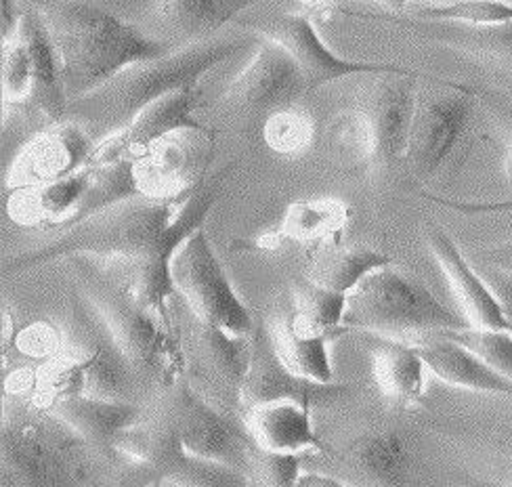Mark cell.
Masks as SVG:
<instances>
[{
  "mask_svg": "<svg viewBox=\"0 0 512 487\" xmlns=\"http://www.w3.org/2000/svg\"><path fill=\"white\" fill-rule=\"evenodd\" d=\"M233 168L236 164H227L194 192L175 200L135 196L116 202L87 221L59 231V238L49 246L9 261L5 271H24L55 259L93 257L108 263L139 303L164 324L175 326L168 311L170 299L177 294L170 263L177 248L204 225Z\"/></svg>",
  "mask_w": 512,
  "mask_h": 487,
  "instance_id": "cell-1",
  "label": "cell"
},
{
  "mask_svg": "<svg viewBox=\"0 0 512 487\" xmlns=\"http://www.w3.org/2000/svg\"><path fill=\"white\" fill-rule=\"evenodd\" d=\"M38 13L57 51L70 103L122 70L170 53L158 38L80 0H47Z\"/></svg>",
  "mask_w": 512,
  "mask_h": 487,
  "instance_id": "cell-2",
  "label": "cell"
},
{
  "mask_svg": "<svg viewBox=\"0 0 512 487\" xmlns=\"http://www.w3.org/2000/svg\"><path fill=\"white\" fill-rule=\"evenodd\" d=\"M259 36L212 38L200 45L170 51L131 66L103 87L70 103L68 120L80 122L99 141L133 122L147 105L183 89H198L200 80L219 63L244 51Z\"/></svg>",
  "mask_w": 512,
  "mask_h": 487,
  "instance_id": "cell-3",
  "label": "cell"
},
{
  "mask_svg": "<svg viewBox=\"0 0 512 487\" xmlns=\"http://www.w3.org/2000/svg\"><path fill=\"white\" fill-rule=\"evenodd\" d=\"M74 261L84 294L108 322L141 378L158 380L166 389L173 387L185 376V353L177 326L164 324L154 311L139 303L105 261L93 257H74Z\"/></svg>",
  "mask_w": 512,
  "mask_h": 487,
  "instance_id": "cell-4",
  "label": "cell"
},
{
  "mask_svg": "<svg viewBox=\"0 0 512 487\" xmlns=\"http://www.w3.org/2000/svg\"><path fill=\"white\" fill-rule=\"evenodd\" d=\"M345 328L418 341L437 330L471 326L466 317L445 307L420 280L393 265L382 267L349 292Z\"/></svg>",
  "mask_w": 512,
  "mask_h": 487,
  "instance_id": "cell-5",
  "label": "cell"
},
{
  "mask_svg": "<svg viewBox=\"0 0 512 487\" xmlns=\"http://www.w3.org/2000/svg\"><path fill=\"white\" fill-rule=\"evenodd\" d=\"M36 406V404H34ZM84 439L51 410L5 412L0 439V481L11 487L68 485L80 479Z\"/></svg>",
  "mask_w": 512,
  "mask_h": 487,
  "instance_id": "cell-6",
  "label": "cell"
},
{
  "mask_svg": "<svg viewBox=\"0 0 512 487\" xmlns=\"http://www.w3.org/2000/svg\"><path fill=\"white\" fill-rule=\"evenodd\" d=\"M477 93L462 82L429 78L418 82L416 108L403 162L416 181H431L458 152L471 129Z\"/></svg>",
  "mask_w": 512,
  "mask_h": 487,
  "instance_id": "cell-7",
  "label": "cell"
},
{
  "mask_svg": "<svg viewBox=\"0 0 512 487\" xmlns=\"http://www.w3.org/2000/svg\"><path fill=\"white\" fill-rule=\"evenodd\" d=\"M170 275L196 320L236 336L254 334L252 313L229 282L202 227L177 248Z\"/></svg>",
  "mask_w": 512,
  "mask_h": 487,
  "instance_id": "cell-8",
  "label": "cell"
},
{
  "mask_svg": "<svg viewBox=\"0 0 512 487\" xmlns=\"http://www.w3.org/2000/svg\"><path fill=\"white\" fill-rule=\"evenodd\" d=\"M59 351L68 353L84 366L87 372L84 395L135 401L137 385L143 378L84 292L70 296L68 328L61 334Z\"/></svg>",
  "mask_w": 512,
  "mask_h": 487,
  "instance_id": "cell-9",
  "label": "cell"
},
{
  "mask_svg": "<svg viewBox=\"0 0 512 487\" xmlns=\"http://www.w3.org/2000/svg\"><path fill=\"white\" fill-rule=\"evenodd\" d=\"M183 343L189 385L212 406L242 414V389L252 362L254 334L236 336L191 315Z\"/></svg>",
  "mask_w": 512,
  "mask_h": 487,
  "instance_id": "cell-10",
  "label": "cell"
},
{
  "mask_svg": "<svg viewBox=\"0 0 512 487\" xmlns=\"http://www.w3.org/2000/svg\"><path fill=\"white\" fill-rule=\"evenodd\" d=\"M181 380V378H179ZM170 389L166 401H162L164 414L173 422L187 454L208 460H217L227 467L240 469L248 475L254 439L246 431L242 418H233L212 406L183 376V383Z\"/></svg>",
  "mask_w": 512,
  "mask_h": 487,
  "instance_id": "cell-11",
  "label": "cell"
},
{
  "mask_svg": "<svg viewBox=\"0 0 512 487\" xmlns=\"http://www.w3.org/2000/svg\"><path fill=\"white\" fill-rule=\"evenodd\" d=\"M309 93L305 76L292 55L273 40L259 38L248 66L229 82L221 95V108L248 124L271 118L292 108Z\"/></svg>",
  "mask_w": 512,
  "mask_h": 487,
  "instance_id": "cell-12",
  "label": "cell"
},
{
  "mask_svg": "<svg viewBox=\"0 0 512 487\" xmlns=\"http://www.w3.org/2000/svg\"><path fill=\"white\" fill-rule=\"evenodd\" d=\"M215 147V135L204 126H189L162 137L143 156L133 160L139 196L175 200L191 194L206 181Z\"/></svg>",
  "mask_w": 512,
  "mask_h": 487,
  "instance_id": "cell-13",
  "label": "cell"
},
{
  "mask_svg": "<svg viewBox=\"0 0 512 487\" xmlns=\"http://www.w3.org/2000/svg\"><path fill=\"white\" fill-rule=\"evenodd\" d=\"M240 26L246 28L248 34L273 40L284 47L301 68L309 91L340 78L395 72L403 68L395 66V63L353 61L336 55L319 36L313 21L301 13H275L240 19Z\"/></svg>",
  "mask_w": 512,
  "mask_h": 487,
  "instance_id": "cell-14",
  "label": "cell"
},
{
  "mask_svg": "<svg viewBox=\"0 0 512 487\" xmlns=\"http://www.w3.org/2000/svg\"><path fill=\"white\" fill-rule=\"evenodd\" d=\"M420 74L410 68L370 74L357 110L366 116L374 137V166L403 158L416 108Z\"/></svg>",
  "mask_w": 512,
  "mask_h": 487,
  "instance_id": "cell-15",
  "label": "cell"
},
{
  "mask_svg": "<svg viewBox=\"0 0 512 487\" xmlns=\"http://www.w3.org/2000/svg\"><path fill=\"white\" fill-rule=\"evenodd\" d=\"M93 147V137L76 120L49 126L15 156L7 171V192L53 183L80 171L89 164Z\"/></svg>",
  "mask_w": 512,
  "mask_h": 487,
  "instance_id": "cell-16",
  "label": "cell"
},
{
  "mask_svg": "<svg viewBox=\"0 0 512 487\" xmlns=\"http://www.w3.org/2000/svg\"><path fill=\"white\" fill-rule=\"evenodd\" d=\"M196 105L198 89L175 91L154 101L133 122H128L110 137L97 141L89 164L103 166L118 160H135L162 137L189 129V126H202L194 114Z\"/></svg>",
  "mask_w": 512,
  "mask_h": 487,
  "instance_id": "cell-17",
  "label": "cell"
},
{
  "mask_svg": "<svg viewBox=\"0 0 512 487\" xmlns=\"http://www.w3.org/2000/svg\"><path fill=\"white\" fill-rule=\"evenodd\" d=\"M349 391V385H326L296 376L277 357L269 330L265 326L254 330L252 362L242 389V412L250 406L280 399L298 401V404H305L309 408L326 406L334 404L340 397H345Z\"/></svg>",
  "mask_w": 512,
  "mask_h": 487,
  "instance_id": "cell-18",
  "label": "cell"
},
{
  "mask_svg": "<svg viewBox=\"0 0 512 487\" xmlns=\"http://www.w3.org/2000/svg\"><path fill=\"white\" fill-rule=\"evenodd\" d=\"M426 242L450 282L466 322L475 328L508 330L496 292L487 284L483 273L468 263L450 234L439 225H426Z\"/></svg>",
  "mask_w": 512,
  "mask_h": 487,
  "instance_id": "cell-19",
  "label": "cell"
},
{
  "mask_svg": "<svg viewBox=\"0 0 512 487\" xmlns=\"http://www.w3.org/2000/svg\"><path fill=\"white\" fill-rule=\"evenodd\" d=\"M17 36L26 42L32 66V93L24 112L40 116L47 129L66 122L70 116V99L63 84L57 51L38 9L26 11Z\"/></svg>",
  "mask_w": 512,
  "mask_h": 487,
  "instance_id": "cell-20",
  "label": "cell"
},
{
  "mask_svg": "<svg viewBox=\"0 0 512 487\" xmlns=\"http://www.w3.org/2000/svg\"><path fill=\"white\" fill-rule=\"evenodd\" d=\"M263 0H158V40L179 51L212 40Z\"/></svg>",
  "mask_w": 512,
  "mask_h": 487,
  "instance_id": "cell-21",
  "label": "cell"
},
{
  "mask_svg": "<svg viewBox=\"0 0 512 487\" xmlns=\"http://www.w3.org/2000/svg\"><path fill=\"white\" fill-rule=\"evenodd\" d=\"M242 422L254 443L263 450L288 454H328L317 437L311 408L298 401H265L242 412Z\"/></svg>",
  "mask_w": 512,
  "mask_h": 487,
  "instance_id": "cell-22",
  "label": "cell"
},
{
  "mask_svg": "<svg viewBox=\"0 0 512 487\" xmlns=\"http://www.w3.org/2000/svg\"><path fill=\"white\" fill-rule=\"evenodd\" d=\"M382 19L397 24L399 28L412 30L429 38L441 47L454 49L471 57L483 66L500 70H512V21L492 26L456 24V21H433V19H405L397 15H382Z\"/></svg>",
  "mask_w": 512,
  "mask_h": 487,
  "instance_id": "cell-23",
  "label": "cell"
},
{
  "mask_svg": "<svg viewBox=\"0 0 512 487\" xmlns=\"http://www.w3.org/2000/svg\"><path fill=\"white\" fill-rule=\"evenodd\" d=\"M93 173L95 166L87 164L59 181L17 189L7 196V213L19 225L63 231L72 223Z\"/></svg>",
  "mask_w": 512,
  "mask_h": 487,
  "instance_id": "cell-24",
  "label": "cell"
},
{
  "mask_svg": "<svg viewBox=\"0 0 512 487\" xmlns=\"http://www.w3.org/2000/svg\"><path fill=\"white\" fill-rule=\"evenodd\" d=\"M414 345L424 359L426 370L433 372L445 385L512 397V380L489 368L477 353L441 330L420 336Z\"/></svg>",
  "mask_w": 512,
  "mask_h": 487,
  "instance_id": "cell-25",
  "label": "cell"
},
{
  "mask_svg": "<svg viewBox=\"0 0 512 487\" xmlns=\"http://www.w3.org/2000/svg\"><path fill=\"white\" fill-rule=\"evenodd\" d=\"M47 410L68 422L84 443L101 452H116L120 435L135 427L145 412L137 401L103 399L93 395L61 397Z\"/></svg>",
  "mask_w": 512,
  "mask_h": 487,
  "instance_id": "cell-26",
  "label": "cell"
},
{
  "mask_svg": "<svg viewBox=\"0 0 512 487\" xmlns=\"http://www.w3.org/2000/svg\"><path fill=\"white\" fill-rule=\"evenodd\" d=\"M372 357V372L382 395L399 408H412L424 399L426 364L416 345L403 338L364 332Z\"/></svg>",
  "mask_w": 512,
  "mask_h": 487,
  "instance_id": "cell-27",
  "label": "cell"
},
{
  "mask_svg": "<svg viewBox=\"0 0 512 487\" xmlns=\"http://www.w3.org/2000/svg\"><path fill=\"white\" fill-rule=\"evenodd\" d=\"M347 485H401L408 481L410 452L401 433L370 431L355 437L340 454Z\"/></svg>",
  "mask_w": 512,
  "mask_h": 487,
  "instance_id": "cell-28",
  "label": "cell"
},
{
  "mask_svg": "<svg viewBox=\"0 0 512 487\" xmlns=\"http://www.w3.org/2000/svg\"><path fill=\"white\" fill-rule=\"evenodd\" d=\"M351 217V208L343 200H305L288 206L286 215L275 231L267 234L273 240L269 248L282 242L305 244L309 254L324 246L343 244V234Z\"/></svg>",
  "mask_w": 512,
  "mask_h": 487,
  "instance_id": "cell-29",
  "label": "cell"
},
{
  "mask_svg": "<svg viewBox=\"0 0 512 487\" xmlns=\"http://www.w3.org/2000/svg\"><path fill=\"white\" fill-rule=\"evenodd\" d=\"M311 265L307 278L319 286L349 294L370 273L393 265L389 254L372 248H345L343 244H332L309 254Z\"/></svg>",
  "mask_w": 512,
  "mask_h": 487,
  "instance_id": "cell-30",
  "label": "cell"
},
{
  "mask_svg": "<svg viewBox=\"0 0 512 487\" xmlns=\"http://www.w3.org/2000/svg\"><path fill=\"white\" fill-rule=\"evenodd\" d=\"M277 357L296 376H303L315 383H334V370L330 362L328 345L338 336L332 334H303L292 324V317L275 322L269 330Z\"/></svg>",
  "mask_w": 512,
  "mask_h": 487,
  "instance_id": "cell-31",
  "label": "cell"
},
{
  "mask_svg": "<svg viewBox=\"0 0 512 487\" xmlns=\"http://www.w3.org/2000/svg\"><path fill=\"white\" fill-rule=\"evenodd\" d=\"M347 299L349 294L319 286L303 275L292 286V324L303 334L345 336L351 332L343 324Z\"/></svg>",
  "mask_w": 512,
  "mask_h": 487,
  "instance_id": "cell-32",
  "label": "cell"
},
{
  "mask_svg": "<svg viewBox=\"0 0 512 487\" xmlns=\"http://www.w3.org/2000/svg\"><path fill=\"white\" fill-rule=\"evenodd\" d=\"M332 154L349 166H374V137L366 116L357 108L340 114L328 129Z\"/></svg>",
  "mask_w": 512,
  "mask_h": 487,
  "instance_id": "cell-33",
  "label": "cell"
},
{
  "mask_svg": "<svg viewBox=\"0 0 512 487\" xmlns=\"http://www.w3.org/2000/svg\"><path fill=\"white\" fill-rule=\"evenodd\" d=\"M263 137L273 152L282 156H301L315 139V122L309 114L292 105L265 120Z\"/></svg>",
  "mask_w": 512,
  "mask_h": 487,
  "instance_id": "cell-34",
  "label": "cell"
},
{
  "mask_svg": "<svg viewBox=\"0 0 512 487\" xmlns=\"http://www.w3.org/2000/svg\"><path fill=\"white\" fill-rule=\"evenodd\" d=\"M454 341L477 353L483 362L504 378L512 380V332L498 328L464 326L454 330H441Z\"/></svg>",
  "mask_w": 512,
  "mask_h": 487,
  "instance_id": "cell-35",
  "label": "cell"
},
{
  "mask_svg": "<svg viewBox=\"0 0 512 487\" xmlns=\"http://www.w3.org/2000/svg\"><path fill=\"white\" fill-rule=\"evenodd\" d=\"M420 19L456 21V24L492 26L512 21V3L508 0H456V3H437L422 7Z\"/></svg>",
  "mask_w": 512,
  "mask_h": 487,
  "instance_id": "cell-36",
  "label": "cell"
},
{
  "mask_svg": "<svg viewBox=\"0 0 512 487\" xmlns=\"http://www.w3.org/2000/svg\"><path fill=\"white\" fill-rule=\"evenodd\" d=\"M32 93V66L26 42L19 36L3 45V101L5 110H24Z\"/></svg>",
  "mask_w": 512,
  "mask_h": 487,
  "instance_id": "cell-37",
  "label": "cell"
},
{
  "mask_svg": "<svg viewBox=\"0 0 512 487\" xmlns=\"http://www.w3.org/2000/svg\"><path fill=\"white\" fill-rule=\"evenodd\" d=\"M303 456L305 454H288V452H271L254 446L250 456L248 477L250 483L259 485H296L303 473Z\"/></svg>",
  "mask_w": 512,
  "mask_h": 487,
  "instance_id": "cell-38",
  "label": "cell"
},
{
  "mask_svg": "<svg viewBox=\"0 0 512 487\" xmlns=\"http://www.w3.org/2000/svg\"><path fill=\"white\" fill-rule=\"evenodd\" d=\"M424 200L437 202L441 206H447L452 210L464 215H479V213H512V200H500V202H468V200H454V198H443L435 194H420Z\"/></svg>",
  "mask_w": 512,
  "mask_h": 487,
  "instance_id": "cell-39",
  "label": "cell"
},
{
  "mask_svg": "<svg viewBox=\"0 0 512 487\" xmlns=\"http://www.w3.org/2000/svg\"><path fill=\"white\" fill-rule=\"evenodd\" d=\"M483 278L487 280V284L492 286V290L496 292L498 301L502 305L504 317H506V326L512 332V273H506L502 269L496 267H487L481 269Z\"/></svg>",
  "mask_w": 512,
  "mask_h": 487,
  "instance_id": "cell-40",
  "label": "cell"
},
{
  "mask_svg": "<svg viewBox=\"0 0 512 487\" xmlns=\"http://www.w3.org/2000/svg\"><path fill=\"white\" fill-rule=\"evenodd\" d=\"M0 13H3V21H0V32H3V45L13 40L21 28L26 11H21L17 0H0Z\"/></svg>",
  "mask_w": 512,
  "mask_h": 487,
  "instance_id": "cell-41",
  "label": "cell"
},
{
  "mask_svg": "<svg viewBox=\"0 0 512 487\" xmlns=\"http://www.w3.org/2000/svg\"><path fill=\"white\" fill-rule=\"evenodd\" d=\"M485 265L512 273V238L485 252Z\"/></svg>",
  "mask_w": 512,
  "mask_h": 487,
  "instance_id": "cell-42",
  "label": "cell"
},
{
  "mask_svg": "<svg viewBox=\"0 0 512 487\" xmlns=\"http://www.w3.org/2000/svg\"><path fill=\"white\" fill-rule=\"evenodd\" d=\"M296 485H307V487H340L347 485L343 477L336 475H326V473H317V471H303L301 477H298Z\"/></svg>",
  "mask_w": 512,
  "mask_h": 487,
  "instance_id": "cell-43",
  "label": "cell"
},
{
  "mask_svg": "<svg viewBox=\"0 0 512 487\" xmlns=\"http://www.w3.org/2000/svg\"><path fill=\"white\" fill-rule=\"evenodd\" d=\"M305 3H311V0H305ZM313 3H317V0H313ZM376 3L384 5L393 13H401L405 7L412 3V0H376ZM435 3H450V0H435Z\"/></svg>",
  "mask_w": 512,
  "mask_h": 487,
  "instance_id": "cell-44",
  "label": "cell"
},
{
  "mask_svg": "<svg viewBox=\"0 0 512 487\" xmlns=\"http://www.w3.org/2000/svg\"><path fill=\"white\" fill-rule=\"evenodd\" d=\"M504 450H506V454L512 458V429L508 431V435H506V439H504Z\"/></svg>",
  "mask_w": 512,
  "mask_h": 487,
  "instance_id": "cell-45",
  "label": "cell"
},
{
  "mask_svg": "<svg viewBox=\"0 0 512 487\" xmlns=\"http://www.w3.org/2000/svg\"><path fill=\"white\" fill-rule=\"evenodd\" d=\"M506 171L512 177V141H510V150H508V156H506Z\"/></svg>",
  "mask_w": 512,
  "mask_h": 487,
  "instance_id": "cell-46",
  "label": "cell"
}]
</instances>
